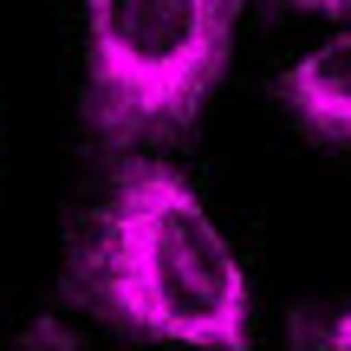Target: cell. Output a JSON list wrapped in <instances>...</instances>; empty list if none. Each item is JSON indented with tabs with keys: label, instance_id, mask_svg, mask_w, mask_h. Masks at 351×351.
<instances>
[{
	"label": "cell",
	"instance_id": "6da1fadb",
	"mask_svg": "<svg viewBox=\"0 0 351 351\" xmlns=\"http://www.w3.org/2000/svg\"><path fill=\"white\" fill-rule=\"evenodd\" d=\"M72 293L130 339L241 351L247 280L195 189L163 163H117L72 254Z\"/></svg>",
	"mask_w": 351,
	"mask_h": 351
},
{
	"label": "cell",
	"instance_id": "7a4b0ae2",
	"mask_svg": "<svg viewBox=\"0 0 351 351\" xmlns=\"http://www.w3.org/2000/svg\"><path fill=\"white\" fill-rule=\"evenodd\" d=\"M241 0H85V117L104 150L182 137L221 85Z\"/></svg>",
	"mask_w": 351,
	"mask_h": 351
},
{
	"label": "cell",
	"instance_id": "3957f363",
	"mask_svg": "<svg viewBox=\"0 0 351 351\" xmlns=\"http://www.w3.org/2000/svg\"><path fill=\"white\" fill-rule=\"evenodd\" d=\"M280 91H287V111L300 117V130L326 143H351V33L313 46Z\"/></svg>",
	"mask_w": 351,
	"mask_h": 351
},
{
	"label": "cell",
	"instance_id": "277c9868",
	"mask_svg": "<svg viewBox=\"0 0 351 351\" xmlns=\"http://www.w3.org/2000/svg\"><path fill=\"white\" fill-rule=\"evenodd\" d=\"M319 345H332V351H351V313H339L326 332H319Z\"/></svg>",
	"mask_w": 351,
	"mask_h": 351
},
{
	"label": "cell",
	"instance_id": "5b68a950",
	"mask_svg": "<svg viewBox=\"0 0 351 351\" xmlns=\"http://www.w3.org/2000/svg\"><path fill=\"white\" fill-rule=\"evenodd\" d=\"M287 7H306V13H351V0H287Z\"/></svg>",
	"mask_w": 351,
	"mask_h": 351
}]
</instances>
